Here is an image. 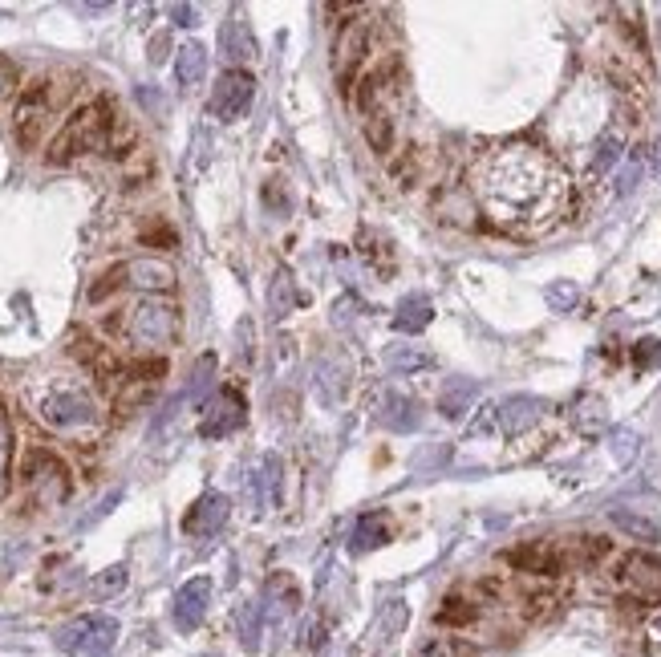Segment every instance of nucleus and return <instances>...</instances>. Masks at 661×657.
I'll use <instances>...</instances> for the list:
<instances>
[{
  "label": "nucleus",
  "instance_id": "10",
  "mask_svg": "<svg viewBox=\"0 0 661 657\" xmlns=\"http://www.w3.org/2000/svg\"><path fill=\"white\" fill-rule=\"evenodd\" d=\"M228 516H232V499L219 495V491H207V495H199V499L187 507L183 536H191V540H211L219 528L228 524Z\"/></svg>",
  "mask_w": 661,
  "mask_h": 657
},
{
  "label": "nucleus",
  "instance_id": "19",
  "mask_svg": "<svg viewBox=\"0 0 661 657\" xmlns=\"http://www.w3.org/2000/svg\"><path fill=\"white\" fill-rule=\"evenodd\" d=\"M479 398V386L471 378H451L443 386V394H438V410H443L447 418H463Z\"/></svg>",
  "mask_w": 661,
  "mask_h": 657
},
{
  "label": "nucleus",
  "instance_id": "37",
  "mask_svg": "<svg viewBox=\"0 0 661 657\" xmlns=\"http://www.w3.org/2000/svg\"><path fill=\"white\" fill-rule=\"evenodd\" d=\"M633 365L637 370H653V365H661V341L657 337H645L633 345Z\"/></svg>",
  "mask_w": 661,
  "mask_h": 657
},
{
  "label": "nucleus",
  "instance_id": "12",
  "mask_svg": "<svg viewBox=\"0 0 661 657\" xmlns=\"http://www.w3.org/2000/svg\"><path fill=\"white\" fill-rule=\"evenodd\" d=\"M544 414H548V402H544V398H532V394H516V398H507V402L495 410L499 430H503L507 438L528 434Z\"/></svg>",
  "mask_w": 661,
  "mask_h": 657
},
{
  "label": "nucleus",
  "instance_id": "24",
  "mask_svg": "<svg viewBox=\"0 0 661 657\" xmlns=\"http://www.w3.org/2000/svg\"><path fill=\"white\" fill-rule=\"evenodd\" d=\"M572 422H576L580 434H601V430L609 426V406H605V398L584 394V398L572 406Z\"/></svg>",
  "mask_w": 661,
  "mask_h": 657
},
{
  "label": "nucleus",
  "instance_id": "6",
  "mask_svg": "<svg viewBox=\"0 0 661 657\" xmlns=\"http://www.w3.org/2000/svg\"><path fill=\"white\" fill-rule=\"evenodd\" d=\"M118 641V621L106 613H86V617H73L53 633V645L61 653L73 657H106Z\"/></svg>",
  "mask_w": 661,
  "mask_h": 657
},
{
  "label": "nucleus",
  "instance_id": "28",
  "mask_svg": "<svg viewBox=\"0 0 661 657\" xmlns=\"http://www.w3.org/2000/svg\"><path fill=\"white\" fill-rule=\"evenodd\" d=\"M386 365H390L394 374H414V370H426V365H434V357L422 353V349H414V345H390L386 349Z\"/></svg>",
  "mask_w": 661,
  "mask_h": 657
},
{
  "label": "nucleus",
  "instance_id": "30",
  "mask_svg": "<svg viewBox=\"0 0 661 657\" xmlns=\"http://www.w3.org/2000/svg\"><path fill=\"white\" fill-rule=\"evenodd\" d=\"M126 589V564H114V568H106L94 584H90V597L94 601H106V597H118Z\"/></svg>",
  "mask_w": 661,
  "mask_h": 657
},
{
  "label": "nucleus",
  "instance_id": "9",
  "mask_svg": "<svg viewBox=\"0 0 661 657\" xmlns=\"http://www.w3.org/2000/svg\"><path fill=\"white\" fill-rule=\"evenodd\" d=\"M248 422V406L236 390H219L211 402H203V418H199V434L203 438H228Z\"/></svg>",
  "mask_w": 661,
  "mask_h": 657
},
{
  "label": "nucleus",
  "instance_id": "11",
  "mask_svg": "<svg viewBox=\"0 0 661 657\" xmlns=\"http://www.w3.org/2000/svg\"><path fill=\"white\" fill-rule=\"evenodd\" d=\"M207 605H211V580L207 576H195L187 580L183 589L175 593V605H171V617H175V629L183 633H195L207 617Z\"/></svg>",
  "mask_w": 661,
  "mask_h": 657
},
{
  "label": "nucleus",
  "instance_id": "7",
  "mask_svg": "<svg viewBox=\"0 0 661 657\" xmlns=\"http://www.w3.org/2000/svg\"><path fill=\"white\" fill-rule=\"evenodd\" d=\"M21 479H25V491L37 507H57L69 499V471L53 451H33L25 459Z\"/></svg>",
  "mask_w": 661,
  "mask_h": 657
},
{
  "label": "nucleus",
  "instance_id": "23",
  "mask_svg": "<svg viewBox=\"0 0 661 657\" xmlns=\"http://www.w3.org/2000/svg\"><path fill=\"white\" fill-rule=\"evenodd\" d=\"M625 159V130L621 126H609L597 142V151H593V175H605V171H617Z\"/></svg>",
  "mask_w": 661,
  "mask_h": 657
},
{
  "label": "nucleus",
  "instance_id": "34",
  "mask_svg": "<svg viewBox=\"0 0 661 657\" xmlns=\"http://www.w3.org/2000/svg\"><path fill=\"white\" fill-rule=\"evenodd\" d=\"M576 301H580V288H576L572 280H556V284L548 288V305H552L556 313H568Z\"/></svg>",
  "mask_w": 661,
  "mask_h": 657
},
{
  "label": "nucleus",
  "instance_id": "1",
  "mask_svg": "<svg viewBox=\"0 0 661 657\" xmlns=\"http://www.w3.org/2000/svg\"><path fill=\"white\" fill-rule=\"evenodd\" d=\"M467 187L487 224L516 240L548 236L572 207V183L564 167L532 142L487 146L471 163Z\"/></svg>",
  "mask_w": 661,
  "mask_h": 657
},
{
  "label": "nucleus",
  "instance_id": "4",
  "mask_svg": "<svg viewBox=\"0 0 661 657\" xmlns=\"http://www.w3.org/2000/svg\"><path fill=\"white\" fill-rule=\"evenodd\" d=\"M33 410L53 430H86L98 422V402L90 398V390L65 386V382H53L45 394H37Z\"/></svg>",
  "mask_w": 661,
  "mask_h": 657
},
{
  "label": "nucleus",
  "instance_id": "17",
  "mask_svg": "<svg viewBox=\"0 0 661 657\" xmlns=\"http://www.w3.org/2000/svg\"><path fill=\"white\" fill-rule=\"evenodd\" d=\"M276 495H280V459L264 455L256 475H252V503H256V511H268L276 503Z\"/></svg>",
  "mask_w": 661,
  "mask_h": 657
},
{
  "label": "nucleus",
  "instance_id": "26",
  "mask_svg": "<svg viewBox=\"0 0 661 657\" xmlns=\"http://www.w3.org/2000/svg\"><path fill=\"white\" fill-rule=\"evenodd\" d=\"M609 520L625 532V536H633V540H641V544H657L661 540V528H657V520H649V516H637V511H625V507H617V511H609Z\"/></svg>",
  "mask_w": 661,
  "mask_h": 657
},
{
  "label": "nucleus",
  "instance_id": "8",
  "mask_svg": "<svg viewBox=\"0 0 661 657\" xmlns=\"http://www.w3.org/2000/svg\"><path fill=\"white\" fill-rule=\"evenodd\" d=\"M252 98H256V78L248 69H228L219 73V82L211 90V114L219 122H240L248 110H252Z\"/></svg>",
  "mask_w": 661,
  "mask_h": 657
},
{
  "label": "nucleus",
  "instance_id": "32",
  "mask_svg": "<svg viewBox=\"0 0 661 657\" xmlns=\"http://www.w3.org/2000/svg\"><path fill=\"white\" fill-rule=\"evenodd\" d=\"M475 605L471 601H463V597H451L443 609H438V621H443V625H467V621H475Z\"/></svg>",
  "mask_w": 661,
  "mask_h": 657
},
{
  "label": "nucleus",
  "instance_id": "20",
  "mask_svg": "<svg viewBox=\"0 0 661 657\" xmlns=\"http://www.w3.org/2000/svg\"><path fill=\"white\" fill-rule=\"evenodd\" d=\"M430 321H434V305H430V297H422V292L406 297L398 305V313H394V329L398 333H422Z\"/></svg>",
  "mask_w": 661,
  "mask_h": 657
},
{
  "label": "nucleus",
  "instance_id": "2",
  "mask_svg": "<svg viewBox=\"0 0 661 657\" xmlns=\"http://www.w3.org/2000/svg\"><path fill=\"white\" fill-rule=\"evenodd\" d=\"M114 329L134 349L155 353V349L175 345V337H179V309L171 301H159V297H142L130 309H122V317L114 321Z\"/></svg>",
  "mask_w": 661,
  "mask_h": 657
},
{
  "label": "nucleus",
  "instance_id": "33",
  "mask_svg": "<svg viewBox=\"0 0 661 657\" xmlns=\"http://www.w3.org/2000/svg\"><path fill=\"white\" fill-rule=\"evenodd\" d=\"M9 459H13V430H9V414L0 406V491L9 483Z\"/></svg>",
  "mask_w": 661,
  "mask_h": 657
},
{
  "label": "nucleus",
  "instance_id": "41",
  "mask_svg": "<svg viewBox=\"0 0 661 657\" xmlns=\"http://www.w3.org/2000/svg\"><path fill=\"white\" fill-rule=\"evenodd\" d=\"M171 17H175V25H199L195 17H199V9L195 5H175L171 9Z\"/></svg>",
  "mask_w": 661,
  "mask_h": 657
},
{
  "label": "nucleus",
  "instance_id": "25",
  "mask_svg": "<svg viewBox=\"0 0 661 657\" xmlns=\"http://www.w3.org/2000/svg\"><path fill=\"white\" fill-rule=\"evenodd\" d=\"M215 382V353H203L199 361H195V370H191V382H187V390L171 402V410L167 414H175L183 402H203V394H207V386Z\"/></svg>",
  "mask_w": 661,
  "mask_h": 657
},
{
  "label": "nucleus",
  "instance_id": "18",
  "mask_svg": "<svg viewBox=\"0 0 661 657\" xmlns=\"http://www.w3.org/2000/svg\"><path fill=\"white\" fill-rule=\"evenodd\" d=\"M175 78H179L183 90H191V86H199V82L207 78V49H203L199 41H187V45L179 49V57H175Z\"/></svg>",
  "mask_w": 661,
  "mask_h": 657
},
{
  "label": "nucleus",
  "instance_id": "40",
  "mask_svg": "<svg viewBox=\"0 0 661 657\" xmlns=\"http://www.w3.org/2000/svg\"><path fill=\"white\" fill-rule=\"evenodd\" d=\"M402 621H406V605H402V601H390V605H386V629L398 633Z\"/></svg>",
  "mask_w": 661,
  "mask_h": 657
},
{
  "label": "nucleus",
  "instance_id": "39",
  "mask_svg": "<svg viewBox=\"0 0 661 657\" xmlns=\"http://www.w3.org/2000/svg\"><path fill=\"white\" fill-rule=\"evenodd\" d=\"M13 86H17V69H13V61H0V102L9 98Z\"/></svg>",
  "mask_w": 661,
  "mask_h": 657
},
{
  "label": "nucleus",
  "instance_id": "38",
  "mask_svg": "<svg viewBox=\"0 0 661 657\" xmlns=\"http://www.w3.org/2000/svg\"><path fill=\"white\" fill-rule=\"evenodd\" d=\"M422 657H471V649L463 645V641H430L426 649H422Z\"/></svg>",
  "mask_w": 661,
  "mask_h": 657
},
{
  "label": "nucleus",
  "instance_id": "29",
  "mask_svg": "<svg viewBox=\"0 0 661 657\" xmlns=\"http://www.w3.org/2000/svg\"><path fill=\"white\" fill-rule=\"evenodd\" d=\"M378 544H386V520L361 516L357 528H353V552H370V548H378Z\"/></svg>",
  "mask_w": 661,
  "mask_h": 657
},
{
  "label": "nucleus",
  "instance_id": "35",
  "mask_svg": "<svg viewBox=\"0 0 661 657\" xmlns=\"http://www.w3.org/2000/svg\"><path fill=\"white\" fill-rule=\"evenodd\" d=\"M268 301H272V313H276V317H284V313L292 309V280H288V272H276Z\"/></svg>",
  "mask_w": 661,
  "mask_h": 657
},
{
  "label": "nucleus",
  "instance_id": "27",
  "mask_svg": "<svg viewBox=\"0 0 661 657\" xmlns=\"http://www.w3.org/2000/svg\"><path fill=\"white\" fill-rule=\"evenodd\" d=\"M236 629H240V645H244L248 653H256V649H260V633H264V605H260V601L240 605Z\"/></svg>",
  "mask_w": 661,
  "mask_h": 657
},
{
  "label": "nucleus",
  "instance_id": "15",
  "mask_svg": "<svg viewBox=\"0 0 661 657\" xmlns=\"http://www.w3.org/2000/svg\"><path fill=\"white\" fill-rule=\"evenodd\" d=\"M317 390L325 406H341L349 394V357L345 353H325L317 361Z\"/></svg>",
  "mask_w": 661,
  "mask_h": 657
},
{
  "label": "nucleus",
  "instance_id": "43",
  "mask_svg": "<svg viewBox=\"0 0 661 657\" xmlns=\"http://www.w3.org/2000/svg\"><path fill=\"white\" fill-rule=\"evenodd\" d=\"M649 657H661V641H653V645H649Z\"/></svg>",
  "mask_w": 661,
  "mask_h": 657
},
{
  "label": "nucleus",
  "instance_id": "36",
  "mask_svg": "<svg viewBox=\"0 0 661 657\" xmlns=\"http://www.w3.org/2000/svg\"><path fill=\"white\" fill-rule=\"evenodd\" d=\"M637 447H641V438L633 434V430H617L613 438H609V451H613V459L625 467L633 455H637Z\"/></svg>",
  "mask_w": 661,
  "mask_h": 657
},
{
  "label": "nucleus",
  "instance_id": "42",
  "mask_svg": "<svg viewBox=\"0 0 661 657\" xmlns=\"http://www.w3.org/2000/svg\"><path fill=\"white\" fill-rule=\"evenodd\" d=\"M653 171H657V179H661V146H657V155H653Z\"/></svg>",
  "mask_w": 661,
  "mask_h": 657
},
{
  "label": "nucleus",
  "instance_id": "3",
  "mask_svg": "<svg viewBox=\"0 0 661 657\" xmlns=\"http://www.w3.org/2000/svg\"><path fill=\"white\" fill-rule=\"evenodd\" d=\"M110 106L106 102H90L82 106L73 118H65V126L57 130V138L49 142V163H69L78 155H90V151H102L106 138H110Z\"/></svg>",
  "mask_w": 661,
  "mask_h": 657
},
{
  "label": "nucleus",
  "instance_id": "31",
  "mask_svg": "<svg viewBox=\"0 0 661 657\" xmlns=\"http://www.w3.org/2000/svg\"><path fill=\"white\" fill-rule=\"evenodd\" d=\"M641 175H645V155L629 151V155H625V167L617 171V195H629V191L641 183Z\"/></svg>",
  "mask_w": 661,
  "mask_h": 657
},
{
  "label": "nucleus",
  "instance_id": "22",
  "mask_svg": "<svg viewBox=\"0 0 661 657\" xmlns=\"http://www.w3.org/2000/svg\"><path fill=\"white\" fill-rule=\"evenodd\" d=\"M219 49H224L228 61H244V57H252V53H256V41H252V33H248V21L228 17L224 29H219Z\"/></svg>",
  "mask_w": 661,
  "mask_h": 657
},
{
  "label": "nucleus",
  "instance_id": "5",
  "mask_svg": "<svg viewBox=\"0 0 661 657\" xmlns=\"http://www.w3.org/2000/svg\"><path fill=\"white\" fill-rule=\"evenodd\" d=\"M118 288H138V292H171L175 288V268L159 256H134L118 268H110L94 288H90V301H102L106 292H118Z\"/></svg>",
  "mask_w": 661,
  "mask_h": 657
},
{
  "label": "nucleus",
  "instance_id": "14",
  "mask_svg": "<svg viewBox=\"0 0 661 657\" xmlns=\"http://www.w3.org/2000/svg\"><path fill=\"white\" fill-rule=\"evenodd\" d=\"M365 49H370V21H365V17H353V21L341 29V37H337V78H341V90H345V82L353 78V69L361 65Z\"/></svg>",
  "mask_w": 661,
  "mask_h": 657
},
{
  "label": "nucleus",
  "instance_id": "13",
  "mask_svg": "<svg viewBox=\"0 0 661 657\" xmlns=\"http://www.w3.org/2000/svg\"><path fill=\"white\" fill-rule=\"evenodd\" d=\"M374 422H378L382 430L406 434V430H418V426H422V414H418V402H414L410 394L386 390V394L374 402Z\"/></svg>",
  "mask_w": 661,
  "mask_h": 657
},
{
  "label": "nucleus",
  "instance_id": "16",
  "mask_svg": "<svg viewBox=\"0 0 661 657\" xmlns=\"http://www.w3.org/2000/svg\"><path fill=\"white\" fill-rule=\"evenodd\" d=\"M621 584H625V589H633L637 597H649V593L661 589V564L649 560V556H629L621 564Z\"/></svg>",
  "mask_w": 661,
  "mask_h": 657
},
{
  "label": "nucleus",
  "instance_id": "21",
  "mask_svg": "<svg viewBox=\"0 0 661 657\" xmlns=\"http://www.w3.org/2000/svg\"><path fill=\"white\" fill-rule=\"evenodd\" d=\"M301 605V593L297 584H292V576H272L268 589H264V617H284Z\"/></svg>",
  "mask_w": 661,
  "mask_h": 657
}]
</instances>
